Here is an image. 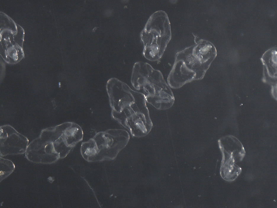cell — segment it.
<instances>
[{
  "label": "cell",
  "instance_id": "6da1fadb",
  "mask_svg": "<svg viewBox=\"0 0 277 208\" xmlns=\"http://www.w3.org/2000/svg\"><path fill=\"white\" fill-rule=\"evenodd\" d=\"M107 89L112 118L133 137L148 135L153 124L144 95L115 78L108 80Z\"/></svg>",
  "mask_w": 277,
  "mask_h": 208
},
{
  "label": "cell",
  "instance_id": "8992f818",
  "mask_svg": "<svg viewBox=\"0 0 277 208\" xmlns=\"http://www.w3.org/2000/svg\"><path fill=\"white\" fill-rule=\"evenodd\" d=\"M97 28H98V27H95V28H94V29H93V31H93V32H95V31L97 29Z\"/></svg>",
  "mask_w": 277,
  "mask_h": 208
},
{
  "label": "cell",
  "instance_id": "5b68a950",
  "mask_svg": "<svg viewBox=\"0 0 277 208\" xmlns=\"http://www.w3.org/2000/svg\"><path fill=\"white\" fill-rule=\"evenodd\" d=\"M130 138L126 130L110 129L97 133L81 145V154L87 160L113 158L127 144Z\"/></svg>",
  "mask_w": 277,
  "mask_h": 208
},
{
  "label": "cell",
  "instance_id": "277c9868",
  "mask_svg": "<svg viewBox=\"0 0 277 208\" xmlns=\"http://www.w3.org/2000/svg\"><path fill=\"white\" fill-rule=\"evenodd\" d=\"M171 37L170 24L167 13L162 10L154 13L140 33L144 45V57L151 61L159 60L162 56Z\"/></svg>",
  "mask_w": 277,
  "mask_h": 208
},
{
  "label": "cell",
  "instance_id": "3957f363",
  "mask_svg": "<svg viewBox=\"0 0 277 208\" xmlns=\"http://www.w3.org/2000/svg\"><path fill=\"white\" fill-rule=\"evenodd\" d=\"M131 82L144 95L146 102L156 109H167L173 104V94L162 73L148 63L139 61L134 64Z\"/></svg>",
  "mask_w": 277,
  "mask_h": 208
},
{
  "label": "cell",
  "instance_id": "7a4b0ae2",
  "mask_svg": "<svg viewBox=\"0 0 277 208\" xmlns=\"http://www.w3.org/2000/svg\"><path fill=\"white\" fill-rule=\"evenodd\" d=\"M216 55L214 46L203 40L178 52L168 76V85L177 89L192 81L201 80Z\"/></svg>",
  "mask_w": 277,
  "mask_h": 208
}]
</instances>
